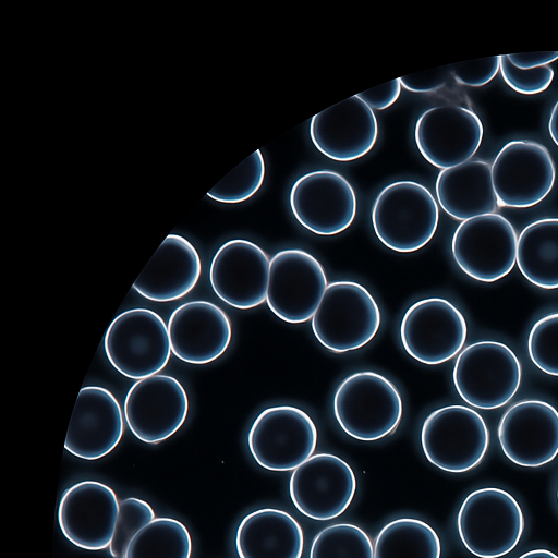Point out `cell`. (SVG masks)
<instances>
[{
  "instance_id": "obj_1",
  "label": "cell",
  "mask_w": 558,
  "mask_h": 558,
  "mask_svg": "<svg viewBox=\"0 0 558 558\" xmlns=\"http://www.w3.org/2000/svg\"><path fill=\"white\" fill-rule=\"evenodd\" d=\"M335 417L356 440H379L400 424L403 404L399 390L387 377L372 371L345 377L333 397Z\"/></svg>"
},
{
  "instance_id": "obj_2",
  "label": "cell",
  "mask_w": 558,
  "mask_h": 558,
  "mask_svg": "<svg viewBox=\"0 0 558 558\" xmlns=\"http://www.w3.org/2000/svg\"><path fill=\"white\" fill-rule=\"evenodd\" d=\"M372 226L378 240L399 253L415 252L434 236L439 208L433 194L414 181L385 186L372 207Z\"/></svg>"
},
{
  "instance_id": "obj_3",
  "label": "cell",
  "mask_w": 558,
  "mask_h": 558,
  "mask_svg": "<svg viewBox=\"0 0 558 558\" xmlns=\"http://www.w3.org/2000/svg\"><path fill=\"white\" fill-rule=\"evenodd\" d=\"M381 314L371 292L354 281L328 283L312 317L315 338L335 353L366 345L380 327Z\"/></svg>"
},
{
  "instance_id": "obj_4",
  "label": "cell",
  "mask_w": 558,
  "mask_h": 558,
  "mask_svg": "<svg viewBox=\"0 0 558 558\" xmlns=\"http://www.w3.org/2000/svg\"><path fill=\"white\" fill-rule=\"evenodd\" d=\"M459 536L478 558H499L518 545L524 531L523 511L505 489L484 487L472 492L457 517Z\"/></svg>"
},
{
  "instance_id": "obj_5",
  "label": "cell",
  "mask_w": 558,
  "mask_h": 558,
  "mask_svg": "<svg viewBox=\"0 0 558 558\" xmlns=\"http://www.w3.org/2000/svg\"><path fill=\"white\" fill-rule=\"evenodd\" d=\"M522 367L505 343L478 341L458 355L452 379L459 396L470 405L492 410L507 404L518 391Z\"/></svg>"
},
{
  "instance_id": "obj_6",
  "label": "cell",
  "mask_w": 558,
  "mask_h": 558,
  "mask_svg": "<svg viewBox=\"0 0 558 558\" xmlns=\"http://www.w3.org/2000/svg\"><path fill=\"white\" fill-rule=\"evenodd\" d=\"M104 349L110 364L123 376L138 380L156 375L171 354L168 326L151 310H126L109 325Z\"/></svg>"
},
{
  "instance_id": "obj_7",
  "label": "cell",
  "mask_w": 558,
  "mask_h": 558,
  "mask_svg": "<svg viewBox=\"0 0 558 558\" xmlns=\"http://www.w3.org/2000/svg\"><path fill=\"white\" fill-rule=\"evenodd\" d=\"M421 445L432 464L446 472L462 473L483 460L489 446V432L475 410L446 405L429 413L423 422Z\"/></svg>"
},
{
  "instance_id": "obj_8",
  "label": "cell",
  "mask_w": 558,
  "mask_h": 558,
  "mask_svg": "<svg viewBox=\"0 0 558 558\" xmlns=\"http://www.w3.org/2000/svg\"><path fill=\"white\" fill-rule=\"evenodd\" d=\"M247 445L262 468L292 471L313 456L317 428L311 416L296 407H269L253 422Z\"/></svg>"
},
{
  "instance_id": "obj_9",
  "label": "cell",
  "mask_w": 558,
  "mask_h": 558,
  "mask_svg": "<svg viewBox=\"0 0 558 558\" xmlns=\"http://www.w3.org/2000/svg\"><path fill=\"white\" fill-rule=\"evenodd\" d=\"M517 247L514 227L497 213L462 221L451 241L457 265L481 282H495L507 276L517 263Z\"/></svg>"
},
{
  "instance_id": "obj_10",
  "label": "cell",
  "mask_w": 558,
  "mask_h": 558,
  "mask_svg": "<svg viewBox=\"0 0 558 558\" xmlns=\"http://www.w3.org/2000/svg\"><path fill=\"white\" fill-rule=\"evenodd\" d=\"M322 264L310 253L288 248L270 259L267 305L281 320L301 324L312 318L327 288Z\"/></svg>"
},
{
  "instance_id": "obj_11",
  "label": "cell",
  "mask_w": 558,
  "mask_h": 558,
  "mask_svg": "<svg viewBox=\"0 0 558 558\" xmlns=\"http://www.w3.org/2000/svg\"><path fill=\"white\" fill-rule=\"evenodd\" d=\"M556 168L549 150L534 141H511L495 157L492 181L499 206L527 208L551 191Z\"/></svg>"
},
{
  "instance_id": "obj_12",
  "label": "cell",
  "mask_w": 558,
  "mask_h": 558,
  "mask_svg": "<svg viewBox=\"0 0 558 558\" xmlns=\"http://www.w3.org/2000/svg\"><path fill=\"white\" fill-rule=\"evenodd\" d=\"M468 335L462 313L448 300L423 299L412 304L400 324L405 352L420 363L436 365L457 355Z\"/></svg>"
},
{
  "instance_id": "obj_13",
  "label": "cell",
  "mask_w": 558,
  "mask_h": 558,
  "mask_svg": "<svg viewBox=\"0 0 558 558\" xmlns=\"http://www.w3.org/2000/svg\"><path fill=\"white\" fill-rule=\"evenodd\" d=\"M289 490L302 514L327 521L342 514L351 505L356 480L343 459L332 453H317L293 470Z\"/></svg>"
},
{
  "instance_id": "obj_14",
  "label": "cell",
  "mask_w": 558,
  "mask_h": 558,
  "mask_svg": "<svg viewBox=\"0 0 558 558\" xmlns=\"http://www.w3.org/2000/svg\"><path fill=\"white\" fill-rule=\"evenodd\" d=\"M295 219L318 235H336L348 229L356 215L352 185L332 170H316L300 177L290 192Z\"/></svg>"
},
{
  "instance_id": "obj_15",
  "label": "cell",
  "mask_w": 558,
  "mask_h": 558,
  "mask_svg": "<svg viewBox=\"0 0 558 558\" xmlns=\"http://www.w3.org/2000/svg\"><path fill=\"white\" fill-rule=\"evenodd\" d=\"M123 410L126 424L136 438L146 444H158L183 425L189 399L178 379L156 374L132 385Z\"/></svg>"
},
{
  "instance_id": "obj_16",
  "label": "cell",
  "mask_w": 558,
  "mask_h": 558,
  "mask_svg": "<svg viewBox=\"0 0 558 558\" xmlns=\"http://www.w3.org/2000/svg\"><path fill=\"white\" fill-rule=\"evenodd\" d=\"M478 116L462 106L441 105L427 109L417 119L414 140L421 155L441 170L471 160L483 140Z\"/></svg>"
},
{
  "instance_id": "obj_17",
  "label": "cell",
  "mask_w": 558,
  "mask_h": 558,
  "mask_svg": "<svg viewBox=\"0 0 558 558\" xmlns=\"http://www.w3.org/2000/svg\"><path fill=\"white\" fill-rule=\"evenodd\" d=\"M119 500L112 488L97 481H82L62 495L58 521L62 534L86 550L109 548L118 515Z\"/></svg>"
},
{
  "instance_id": "obj_18",
  "label": "cell",
  "mask_w": 558,
  "mask_h": 558,
  "mask_svg": "<svg viewBox=\"0 0 558 558\" xmlns=\"http://www.w3.org/2000/svg\"><path fill=\"white\" fill-rule=\"evenodd\" d=\"M270 259L257 244L233 239L213 257L209 281L217 296L238 310H251L267 299Z\"/></svg>"
},
{
  "instance_id": "obj_19",
  "label": "cell",
  "mask_w": 558,
  "mask_h": 558,
  "mask_svg": "<svg viewBox=\"0 0 558 558\" xmlns=\"http://www.w3.org/2000/svg\"><path fill=\"white\" fill-rule=\"evenodd\" d=\"M498 440L514 464L537 468L558 454V411L542 400H522L511 405L498 425Z\"/></svg>"
},
{
  "instance_id": "obj_20",
  "label": "cell",
  "mask_w": 558,
  "mask_h": 558,
  "mask_svg": "<svg viewBox=\"0 0 558 558\" xmlns=\"http://www.w3.org/2000/svg\"><path fill=\"white\" fill-rule=\"evenodd\" d=\"M377 136L376 116L356 95L314 114L310 122V137L315 147L337 161L365 156Z\"/></svg>"
},
{
  "instance_id": "obj_21",
  "label": "cell",
  "mask_w": 558,
  "mask_h": 558,
  "mask_svg": "<svg viewBox=\"0 0 558 558\" xmlns=\"http://www.w3.org/2000/svg\"><path fill=\"white\" fill-rule=\"evenodd\" d=\"M124 432L121 407L106 388H81L70 420L64 448L84 460L110 453Z\"/></svg>"
},
{
  "instance_id": "obj_22",
  "label": "cell",
  "mask_w": 558,
  "mask_h": 558,
  "mask_svg": "<svg viewBox=\"0 0 558 558\" xmlns=\"http://www.w3.org/2000/svg\"><path fill=\"white\" fill-rule=\"evenodd\" d=\"M171 352L190 364L217 360L232 337L228 315L208 301H190L177 307L168 320Z\"/></svg>"
},
{
  "instance_id": "obj_23",
  "label": "cell",
  "mask_w": 558,
  "mask_h": 558,
  "mask_svg": "<svg viewBox=\"0 0 558 558\" xmlns=\"http://www.w3.org/2000/svg\"><path fill=\"white\" fill-rule=\"evenodd\" d=\"M202 271L193 244L168 234L133 283V289L154 302H170L192 291Z\"/></svg>"
},
{
  "instance_id": "obj_24",
  "label": "cell",
  "mask_w": 558,
  "mask_h": 558,
  "mask_svg": "<svg viewBox=\"0 0 558 558\" xmlns=\"http://www.w3.org/2000/svg\"><path fill=\"white\" fill-rule=\"evenodd\" d=\"M435 190L440 207L457 220L495 214L499 207L492 165L485 160H469L440 170Z\"/></svg>"
},
{
  "instance_id": "obj_25",
  "label": "cell",
  "mask_w": 558,
  "mask_h": 558,
  "mask_svg": "<svg viewBox=\"0 0 558 558\" xmlns=\"http://www.w3.org/2000/svg\"><path fill=\"white\" fill-rule=\"evenodd\" d=\"M304 536L288 512L263 508L243 518L235 535L240 558H301Z\"/></svg>"
},
{
  "instance_id": "obj_26",
  "label": "cell",
  "mask_w": 558,
  "mask_h": 558,
  "mask_svg": "<svg viewBox=\"0 0 558 558\" xmlns=\"http://www.w3.org/2000/svg\"><path fill=\"white\" fill-rule=\"evenodd\" d=\"M517 265L531 283L558 289V218L538 219L521 231Z\"/></svg>"
},
{
  "instance_id": "obj_27",
  "label": "cell",
  "mask_w": 558,
  "mask_h": 558,
  "mask_svg": "<svg viewBox=\"0 0 558 558\" xmlns=\"http://www.w3.org/2000/svg\"><path fill=\"white\" fill-rule=\"evenodd\" d=\"M435 530L424 521L401 518L387 523L374 543V558H440Z\"/></svg>"
},
{
  "instance_id": "obj_28",
  "label": "cell",
  "mask_w": 558,
  "mask_h": 558,
  "mask_svg": "<svg viewBox=\"0 0 558 558\" xmlns=\"http://www.w3.org/2000/svg\"><path fill=\"white\" fill-rule=\"evenodd\" d=\"M192 538L186 526L172 518H155L130 542L124 558H191Z\"/></svg>"
},
{
  "instance_id": "obj_29",
  "label": "cell",
  "mask_w": 558,
  "mask_h": 558,
  "mask_svg": "<svg viewBox=\"0 0 558 558\" xmlns=\"http://www.w3.org/2000/svg\"><path fill=\"white\" fill-rule=\"evenodd\" d=\"M310 558H374V546L360 526L336 523L315 535Z\"/></svg>"
},
{
  "instance_id": "obj_30",
  "label": "cell",
  "mask_w": 558,
  "mask_h": 558,
  "mask_svg": "<svg viewBox=\"0 0 558 558\" xmlns=\"http://www.w3.org/2000/svg\"><path fill=\"white\" fill-rule=\"evenodd\" d=\"M264 178L265 161L262 151L257 149L222 178L206 195L219 203H242L259 190Z\"/></svg>"
},
{
  "instance_id": "obj_31",
  "label": "cell",
  "mask_w": 558,
  "mask_h": 558,
  "mask_svg": "<svg viewBox=\"0 0 558 558\" xmlns=\"http://www.w3.org/2000/svg\"><path fill=\"white\" fill-rule=\"evenodd\" d=\"M155 519L150 505L136 497H128L119 502V515L109 551L113 558H124L126 548L145 525Z\"/></svg>"
},
{
  "instance_id": "obj_32",
  "label": "cell",
  "mask_w": 558,
  "mask_h": 558,
  "mask_svg": "<svg viewBox=\"0 0 558 558\" xmlns=\"http://www.w3.org/2000/svg\"><path fill=\"white\" fill-rule=\"evenodd\" d=\"M527 351L542 372L558 376V313L546 315L533 325Z\"/></svg>"
},
{
  "instance_id": "obj_33",
  "label": "cell",
  "mask_w": 558,
  "mask_h": 558,
  "mask_svg": "<svg viewBox=\"0 0 558 558\" xmlns=\"http://www.w3.org/2000/svg\"><path fill=\"white\" fill-rule=\"evenodd\" d=\"M499 71L506 84L523 95H535L544 92L554 78V70L549 65L519 69L510 62L507 54L500 56Z\"/></svg>"
},
{
  "instance_id": "obj_34",
  "label": "cell",
  "mask_w": 558,
  "mask_h": 558,
  "mask_svg": "<svg viewBox=\"0 0 558 558\" xmlns=\"http://www.w3.org/2000/svg\"><path fill=\"white\" fill-rule=\"evenodd\" d=\"M500 69V56L456 63L450 73L465 86L480 87L490 82Z\"/></svg>"
},
{
  "instance_id": "obj_35",
  "label": "cell",
  "mask_w": 558,
  "mask_h": 558,
  "mask_svg": "<svg viewBox=\"0 0 558 558\" xmlns=\"http://www.w3.org/2000/svg\"><path fill=\"white\" fill-rule=\"evenodd\" d=\"M399 78L384 83L371 89L361 92L356 96L362 99L369 108L383 110L393 105L399 98L401 92Z\"/></svg>"
},
{
  "instance_id": "obj_36",
  "label": "cell",
  "mask_w": 558,
  "mask_h": 558,
  "mask_svg": "<svg viewBox=\"0 0 558 558\" xmlns=\"http://www.w3.org/2000/svg\"><path fill=\"white\" fill-rule=\"evenodd\" d=\"M401 86L415 93L434 92L446 83L447 70L435 69L399 77Z\"/></svg>"
},
{
  "instance_id": "obj_37",
  "label": "cell",
  "mask_w": 558,
  "mask_h": 558,
  "mask_svg": "<svg viewBox=\"0 0 558 558\" xmlns=\"http://www.w3.org/2000/svg\"><path fill=\"white\" fill-rule=\"evenodd\" d=\"M507 57L519 69H534L556 61L558 59V51L514 53L507 54Z\"/></svg>"
},
{
  "instance_id": "obj_38",
  "label": "cell",
  "mask_w": 558,
  "mask_h": 558,
  "mask_svg": "<svg viewBox=\"0 0 558 558\" xmlns=\"http://www.w3.org/2000/svg\"><path fill=\"white\" fill-rule=\"evenodd\" d=\"M548 131L551 140L558 146V100L549 116Z\"/></svg>"
},
{
  "instance_id": "obj_39",
  "label": "cell",
  "mask_w": 558,
  "mask_h": 558,
  "mask_svg": "<svg viewBox=\"0 0 558 558\" xmlns=\"http://www.w3.org/2000/svg\"><path fill=\"white\" fill-rule=\"evenodd\" d=\"M518 558H558V555L545 548H537L529 550Z\"/></svg>"
},
{
  "instance_id": "obj_40",
  "label": "cell",
  "mask_w": 558,
  "mask_h": 558,
  "mask_svg": "<svg viewBox=\"0 0 558 558\" xmlns=\"http://www.w3.org/2000/svg\"><path fill=\"white\" fill-rule=\"evenodd\" d=\"M557 501H558V488H557Z\"/></svg>"
}]
</instances>
